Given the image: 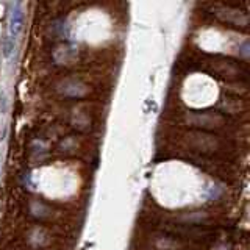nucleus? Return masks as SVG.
<instances>
[{"label": "nucleus", "mask_w": 250, "mask_h": 250, "mask_svg": "<svg viewBox=\"0 0 250 250\" xmlns=\"http://www.w3.org/2000/svg\"><path fill=\"white\" fill-rule=\"evenodd\" d=\"M22 28H23V6L19 2H11L8 5L6 33L2 42V53L6 61H11L16 50H18Z\"/></svg>", "instance_id": "nucleus-1"}]
</instances>
